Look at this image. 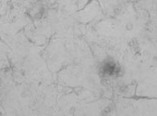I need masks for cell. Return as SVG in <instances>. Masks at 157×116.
<instances>
[{
	"instance_id": "1",
	"label": "cell",
	"mask_w": 157,
	"mask_h": 116,
	"mask_svg": "<svg viewBox=\"0 0 157 116\" xmlns=\"http://www.w3.org/2000/svg\"><path fill=\"white\" fill-rule=\"evenodd\" d=\"M44 6L42 5V4H37V5H35L34 7L32 8L31 10L30 14L33 13V14L31 16L33 17L34 15V17H36V19H40L42 15H43L44 13Z\"/></svg>"
}]
</instances>
